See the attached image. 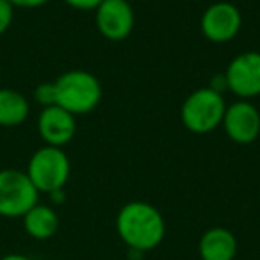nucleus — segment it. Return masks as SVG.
<instances>
[{
    "label": "nucleus",
    "instance_id": "obj_14",
    "mask_svg": "<svg viewBox=\"0 0 260 260\" xmlns=\"http://www.w3.org/2000/svg\"><path fill=\"white\" fill-rule=\"evenodd\" d=\"M34 100L43 107L55 105V84L54 82H41L34 89Z\"/></svg>",
    "mask_w": 260,
    "mask_h": 260
},
{
    "label": "nucleus",
    "instance_id": "obj_18",
    "mask_svg": "<svg viewBox=\"0 0 260 260\" xmlns=\"http://www.w3.org/2000/svg\"><path fill=\"white\" fill-rule=\"evenodd\" d=\"M209 87L223 94V91L228 89V87H226V79H224V73H223V75H216V77H214V79L210 80V86Z\"/></svg>",
    "mask_w": 260,
    "mask_h": 260
},
{
    "label": "nucleus",
    "instance_id": "obj_13",
    "mask_svg": "<svg viewBox=\"0 0 260 260\" xmlns=\"http://www.w3.org/2000/svg\"><path fill=\"white\" fill-rule=\"evenodd\" d=\"M30 111L29 100L20 91L0 89V126H18L27 119Z\"/></svg>",
    "mask_w": 260,
    "mask_h": 260
},
{
    "label": "nucleus",
    "instance_id": "obj_19",
    "mask_svg": "<svg viewBox=\"0 0 260 260\" xmlns=\"http://www.w3.org/2000/svg\"><path fill=\"white\" fill-rule=\"evenodd\" d=\"M0 260H32V258L27 255H22V253H9V255L2 256Z\"/></svg>",
    "mask_w": 260,
    "mask_h": 260
},
{
    "label": "nucleus",
    "instance_id": "obj_4",
    "mask_svg": "<svg viewBox=\"0 0 260 260\" xmlns=\"http://www.w3.org/2000/svg\"><path fill=\"white\" fill-rule=\"evenodd\" d=\"M70 171L72 166L64 150L45 145L30 155L25 173L38 191L50 194L59 189H64Z\"/></svg>",
    "mask_w": 260,
    "mask_h": 260
},
{
    "label": "nucleus",
    "instance_id": "obj_6",
    "mask_svg": "<svg viewBox=\"0 0 260 260\" xmlns=\"http://www.w3.org/2000/svg\"><path fill=\"white\" fill-rule=\"evenodd\" d=\"M226 87L241 100L260 94V52L248 50L230 61L224 70Z\"/></svg>",
    "mask_w": 260,
    "mask_h": 260
},
{
    "label": "nucleus",
    "instance_id": "obj_10",
    "mask_svg": "<svg viewBox=\"0 0 260 260\" xmlns=\"http://www.w3.org/2000/svg\"><path fill=\"white\" fill-rule=\"evenodd\" d=\"M77 116L68 112L66 109L59 105H50L43 107V111L38 116V132L45 145L57 146L62 148L66 146L77 132Z\"/></svg>",
    "mask_w": 260,
    "mask_h": 260
},
{
    "label": "nucleus",
    "instance_id": "obj_15",
    "mask_svg": "<svg viewBox=\"0 0 260 260\" xmlns=\"http://www.w3.org/2000/svg\"><path fill=\"white\" fill-rule=\"evenodd\" d=\"M13 16H15V8L8 0H0V36L11 27Z\"/></svg>",
    "mask_w": 260,
    "mask_h": 260
},
{
    "label": "nucleus",
    "instance_id": "obj_12",
    "mask_svg": "<svg viewBox=\"0 0 260 260\" xmlns=\"http://www.w3.org/2000/svg\"><path fill=\"white\" fill-rule=\"evenodd\" d=\"M22 219L25 232L38 241H47V239L54 237L59 228L57 212L52 207L41 205V203H36Z\"/></svg>",
    "mask_w": 260,
    "mask_h": 260
},
{
    "label": "nucleus",
    "instance_id": "obj_11",
    "mask_svg": "<svg viewBox=\"0 0 260 260\" xmlns=\"http://www.w3.org/2000/svg\"><path fill=\"white\" fill-rule=\"evenodd\" d=\"M198 253L202 260H234L237 255V239L228 228H209L200 237Z\"/></svg>",
    "mask_w": 260,
    "mask_h": 260
},
{
    "label": "nucleus",
    "instance_id": "obj_5",
    "mask_svg": "<svg viewBox=\"0 0 260 260\" xmlns=\"http://www.w3.org/2000/svg\"><path fill=\"white\" fill-rule=\"evenodd\" d=\"M40 198L25 171L6 168L0 170V216L23 217Z\"/></svg>",
    "mask_w": 260,
    "mask_h": 260
},
{
    "label": "nucleus",
    "instance_id": "obj_7",
    "mask_svg": "<svg viewBox=\"0 0 260 260\" xmlns=\"http://www.w3.org/2000/svg\"><path fill=\"white\" fill-rule=\"evenodd\" d=\"M242 27V15L232 2H214L205 9L200 20L203 36L212 43H228L239 34Z\"/></svg>",
    "mask_w": 260,
    "mask_h": 260
},
{
    "label": "nucleus",
    "instance_id": "obj_1",
    "mask_svg": "<svg viewBox=\"0 0 260 260\" xmlns=\"http://www.w3.org/2000/svg\"><path fill=\"white\" fill-rule=\"evenodd\" d=\"M116 230L128 249L145 253L157 248L166 235V221L157 207L148 202H128L116 217Z\"/></svg>",
    "mask_w": 260,
    "mask_h": 260
},
{
    "label": "nucleus",
    "instance_id": "obj_2",
    "mask_svg": "<svg viewBox=\"0 0 260 260\" xmlns=\"http://www.w3.org/2000/svg\"><path fill=\"white\" fill-rule=\"evenodd\" d=\"M55 105L73 116L89 114L100 105L104 89L96 77L87 70H68L54 80Z\"/></svg>",
    "mask_w": 260,
    "mask_h": 260
},
{
    "label": "nucleus",
    "instance_id": "obj_8",
    "mask_svg": "<svg viewBox=\"0 0 260 260\" xmlns=\"http://www.w3.org/2000/svg\"><path fill=\"white\" fill-rule=\"evenodd\" d=\"M94 22L105 40L123 41L134 30V8L128 0H104L94 9Z\"/></svg>",
    "mask_w": 260,
    "mask_h": 260
},
{
    "label": "nucleus",
    "instance_id": "obj_17",
    "mask_svg": "<svg viewBox=\"0 0 260 260\" xmlns=\"http://www.w3.org/2000/svg\"><path fill=\"white\" fill-rule=\"evenodd\" d=\"M13 8H27V9H34V8H41L48 2V0H8Z\"/></svg>",
    "mask_w": 260,
    "mask_h": 260
},
{
    "label": "nucleus",
    "instance_id": "obj_9",
    "mask_svg": "<svg viewBox=\"0 0 260 260\" xmlns=\"http://www.w3.org/2000/svg\"><path fill=\"white\" fill-rule=\"evenodd\" d=\"M221 126L235 145H251L260 136V112L249 100L226 105Z\"/></svg>",
    "mask_w": 260,
    "mask_h": 260
},
{
    "label": "nucleus",
    "instance_id": "obj_3",
    "mask_svg": "<svg viewBox=\"0 0 260 260\" xmlns=\"http://www.w3.org/2000/svg\"><path fill=\"white\" fill-rule=\"evenodd\" d=\"M226 102L223 94L207 87L192 91L180 109L182 125L192 134H210L223 123Z\"/></svg>",
    "mask_w": 260,
    "mask_h": 260
},
{
    "label": "nucleus",
    "instance_id": "obj_20",
    "mask_svg": "<svg viewBox=\"0 0 260 260\" xmlns=\"http://www.w3.org/2000/svg\"><path fill=\"white\" fill-rule=\"evenodd\" d=\"M50 196H52V202L54 203H62L64 202V189H59V191L50 192Z\"/></svg>",
    "mask_w": 260,
    "mask_h": 260
},
{
    "label": "nucleus",
    "instance_id": "obj_16",
    "mask_svg": "<svg viewBox=\"0 0 260 260\" xmlns=\"http://www.w3.org/2000/svg\"><path fill=\"white\" fill-rule=\"evenodd\" d=\"M64 2L70 8L79 11H91V9H96L104 0H64Z\"/></svg>",
    "mask_w": 260,
    "mask_h": 260
}]
</instances>
